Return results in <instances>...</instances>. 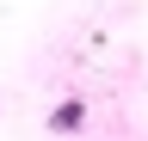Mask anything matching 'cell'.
I'll use <instances>...</instances> for the list:
<instances>
[{"label":"cell","instance_id":"6da1fadb","mask_svg":"<svg viewBox=\"0 0 148 141\" xmlns=\"http://www.w3.org/2000/svg\"><path fill=\"white\" fill-rule=\"evenodd\" d=\"M86 111H92V104H86L80 92H68L62 104H49V117H43V129H49V135H80V129H86Z\"/></svg>","mask_w":148,"mask_h":141}]
</instances>
